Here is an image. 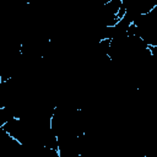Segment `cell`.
<instances>
[{"instance_id":"1","label":"cell","mask_w":157,"mask_h":157,"mask_svg":"<svg viewBox=\"0 0 157 157\" xmlns=\"http://www.w3.org/2000/svg\"><path fill=\"white\" fill-rule=\"evenodd\" d=\"M145 157H157V150H150L145 153Z\"/></svg>"}]
</instances>
